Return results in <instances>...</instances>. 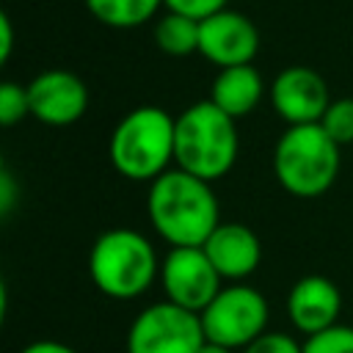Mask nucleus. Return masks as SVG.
<instances>
[{"label": "nucleus", "instance_id": "obj_10", "mask_svg": "<svg viewBox=\"0 0 353 353\" xmlns=\"http://www.w3.org/2000/svg\"><path fill=\"white\" fill-rule=\"evenodd\" d=\"M30 116L50 127L74 124L88 110L85 83L66 69H47L28 83Z\"/></svg>", "mask_w": 353, "mask_h": 353}, {"label": "nucleus", "instance_id": "obj_2", "mask_svg": "<svg viewBox=\"0 0 353 353\" xmlns=\"http://www.w3.org/2000/svg\"><path fill=\"white\" fill-rule=\"evenodd\" d=\"M240 138L234 119L226 116L215 102L201 99L176 116L174 163L176 168L215 182L226 176L237 160Z\"/></svg>", "mask_w": 353, "mask_h": 353}, {"label": "nucleus", "instance_id": "obj_25", "mask_svg": "<svg viewBox=\"0 0 353 353\" xmlns=\"http://www.w3.org/2000/svg\"><path fill=\"white\" fill-rule=\"evenodd\" d=\"M199 353H234V350H232V347H223V345H218V342H210V339H207V342L201 345V350H199Z\"/></svg>", "mask_w": 353, "mask_h": 353}, {"label": "nucleus", "instance_id": "obj_8", "mask_svg": "<svg viewBox=\"0 0 353 353\" xmlns=\"http://www.w3.org/2000/svg\"><path fill=\"white\" fill-rule=\"evenodd\" d=\"M221 273L201 245L171 248L160 262V284L165 301L196 314H201L207 303L221 292Z\"/></svg>", "mask_w": 353, "mask_h": 353}, {"label": "nucleus", "instance_id": "obj_12", "mask_svg": "<svg viewBox=\"0 0 353 353\" xmlns=\"http://www.w3.org/2000/svg\"><path fill=\"white\" fill-rule=\"evenodd\" d=\"M339 312H342V295L336 284L325 276H303L292 284L287 295L290 323L306 336L336 325Z\"/></svg>", "mask_w": 353, "mask_h": 353}, {"label": "nucleus", "instance_id": "obj_5", "mask_svg": "<svg viewBox=\"0 0 353 353\" xmlns=\"http://www.w3.org/2000/svg\"><path fill=\"white\" fill-rule=\"evenodd\" d=\"M273 174L298 199L320 196L339 174V143L320 124L287 127L273 149Z\"/></svg>", "mask_w": 353, "mask_h": 353}, {"label": "nucleus", "instance_id": "obj_20", "mask_svg": "<svg viewBox=\"0 0 353 353\" xmlns=\"http://www.w3.org/2000/svg\"><path fill=\"white\" fill-rule=\"evenodd\" d=\"M243 353H303V345H298L292 336L281 331H265L251 345H245Z\"/></svg>", "mask_w": 353, "mask_h": 353}, {"label": "nucleus", "instance_id": "obj_24", "mask_svg": "<svg viewBox=\"0 0 353 353\" xmlns=\"http://www.w3.org/2000/svg\"><path fill=\"white\" fill-rule=\"evenodd\" d=\"M11 204H14V185H11V176L3 174L0 176V212L6 215L11 210Z\"/></svg>", "mask_w": 353, "mask_h": 353}, {"label": "nucleus", "instance_id": "obj_1", "mask_svg": "<svg viewBox=\"0 0 353 353\" xmlns=\"http://www.w3.org/2000/svg\"><path fill=\"white\" fill-rule=\"evenodd\" d=\"M146 215L152 229L171 245H204L221 223L212 182L199 179L182 168H168L149 182Z\"/></svg>", "mask_w": 353, "mask_h": 353}, {"label": "nucleus", "instance_id": "obj_21", "mask_svg": "<svg viewBox=\"0 0 353 353\" xmlns=\"http://www.w3.org/2000/svg\"><path fill=\"white\" fill-rule=\"evenodd\" d=\"M226 3H229V0H163V6H165L168 11L188 14V17L199 19V22L207 19V17H212V14H218V11H223Z\"/></svg>", "mask_w": 353, "mask_h": 353}, {"label": "nucleus", "instance_id": "obj_17", "mask_svg": "<svg viewBox=\"0 0 353 353\" xmlns=\"http://www.w3.org/2000/svg\"><path fill=\"white\" fill-rule=\"evenodd\" d=\"M320 127L342 146V143H353V99L342 97V99H331L328 110L320 119Z\"/></svg>", "mask_w": 353, "mask_h": 353}, {"label": "nucleus", "instance_id": "obj_3", "mask_svg": "<svg viewBox=\"0 0 353 353\" xmlns=\"http://www.w3.org/2000/svg\"><path fill=\"white\" fill-rule=\"evenodd\" d=\"M176 119L163 108L130 110L110 132V163L132 182H154L174 160Z\"/></svg>", "mask_w": 353, "mask_h": 353}, {"label": "nucleus", "instance_id": "obj_11", "mask_svg": "<svg viewBox=\"0 0 353 353\" xmlns=\"http://www.w3.org/2000/svg\"><path fill=\"white\" fill-rule=\"evenodd\" d=\"M259 50V33L248 17L240 11L223 8L207 19H201L199 52L215 63L218 69L251 63Z\"/></svg>", "mask_w": 353, "mask_h": 353}, {"label": "nucleus", "instance_id": "obj_23", "mask_svg": "<svg viewBox=\"0 0 353 353\" xmlns=\"http://www.w3.org/2000/svg\"><path fill=\"white\" fill-rule=\"evenodd\" d=\"M19 353H77V350L63 342H55V339H39V342H30L28 347H22Z\"/></svg>", "mask_w": 353, "mask_h": 353}, {"label": "nucleus", "instance_id": "obj_22", "mask_svg": "<svg viewBox=\"0 0 353 353\" xmlns=\"http://www.w3.org/2000/svg\"><path fill=\"white\" fill-rule=\"evenodd\" d=\"M11 47H14L11 17H8V14H0V61H3V63L11 58Z\"/></svg>", "mask_w": 353, "mask_h": 353}, {"label": "nucleus", "instance_id": "obj_18", "mask_svg": "<svg viewBox=\"0 0 353 353\" xmlns=\"http://www.w3.org/2000/svg\"><path fill=\"white\" fill-rule=\"evenodd\" d=\"M303 353H353V328L336 323L320 334H312L303 342Z\"/></svg>", "mask_w": 353, "mask_h": 353}, {"label": "nucleus", "instance_id": "obj_9", "mask_svg": "<svg viewBox=\"0 0 353 353\" xmlns=\"http://www.w3.org/2000/svg\"><path fill=\"white\" fill-rule=\"evenodd\" d=\"M270 102L279 119L290 127L295 124H320L323 113L331 105L325 80L309 66H287L270 83Z\"/></svg>", "mask_w": 353, "mask_h": 353}, {"label": "nucleus", "instance_id": "obj_19", "mask_svg": "<svg viewBox=\"0 0 353 353\" xmlns=\"http://www.w3.org/2000/svg\"><path fill=\"white\" fill-rule=\"evenodd\" d=\"M25 116H30L28 85H19V83L6 80V83L0 85V124L11 127V124L22 121Z\"/></svg>", "mask_w": 353, "mask_h": 353}, {"label": "nucleus", "instance_id": "obj_14", "mask_svg": "<svg viewBox=\"0 0 353 353\" xmlns=\"http://www.w3.org/2000/svg\"><path fill=\"white\" fill-rule=\"evenodd\" d=\"M262 94H265L262 74L251 63H243V66H226L218 72L210 88V102H215L226 116L237 121L240 116H248L259 105Z\"/></svg>", "mask_w": 353, "mask_h": 353}, {"label": "nucleus", "instance_id": "obj_6", "mask_svg": "<svg viewBox=\"0 0 353 353\" xmlns=\"http://www.w3.org/2000/svg\"><path fill=\"white\" fill-rule=\"evenodd\" d=\"M204 336L232 350H243L268 331V301L259 290L245 284L221 287V292L199 314Z\"/></svg>", "mask_w": 353, "mask_h": 353}, {"label": "nucleus", "instance_id": "obj_13", "mask_svg": "<svg viewBox=\"0 0 353 353\" xmlns=\"http://www.w3.org/2000/svg\"><path fill=\"white\" fill-rule=\"evenodd\" d=\"M201 248L221 273V279L229 281H240L251 276L262 259L259 237L243 223H218Z\"/></svg>", "mask_w": 353, "mask_h": 353}, {"label": "nucleus", "instance_id": "obj_16", "mask_svg": "<svg viewBox=\"0 0 353 353\" xmlns=\"http://www.w3.org/2000/svg\"><path fill=\"white\" fill-rule=\"evenodd\" d=\"M88 11L110 28H138L154 17L163 0H85Z\"/></svg>", "mask_w": 353, "mask_h": 353}, {"label": "nucleus", "instance_id": "obj_7", "mask_svg": "<svg viewBox=\"0 0 353 353\" xmlns=\"http://www.w3.org/2000/svg\"><path fill=\"white\" fill-rule=\"evenodd\" d=\"M204 342L201 317L171 301L146 306L127 331V353H199Z\"/></svg>", "mask_w": 353, "mask_h": 353}, {"label": "nucleus", "instance_id": "obj_15", "mask_svg": "<svg viewBox=\"0 0 353 353\" xmlns=\"http://www.w3.org/2000/svg\"><path fill=\"white\" fill-rule=\"evenodd\" d=\"M199 33H201V22L176 11H165L154 22V44L174 58L199 52Z\"/></svg>", "mask_w": 353, "mask_h": 353}, {"label": "nucleus", "instance_id": "obj_4", "mask_svg": "<svg viewBox=\"0 0 353 353\" xmlns=\"http://www.w3.org/2000/svg\"><path fill=\"white\" fill-rule=\"evenodd\" d=\"M88 273L94 287L116 301L143 295L160 276V259L149 237L135 229L102 232L88 254Z\"/></svg>", "mask_w": 353, "mask_h": 353}]
</instances>
